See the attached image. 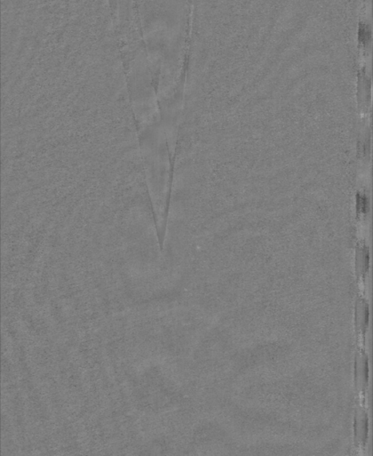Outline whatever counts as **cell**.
<instances>
[{
	"label": "cell",
	"instance_id": "6da1fadb",
	"mask_svg": "<svg viewBox=\"0 0 373 456\" xmlns=\"http://www.w3.org/2000/svg\"><path fill=\"white\" fill-rule=\"evenodd\" d=\"M369 384V358L362 348H357L354 356V385L356 392L364 396Z\"/></svg>",
	"mask_w": 373,
	"mask_h": 456
},
{
	"label": "cell",
	"instance_id": "7a4b0ae2",
	"mask_svg": "<svg viewBox=\"0 0 373 456\" xmlns=\"http://www.w3.org/2000/svg\"><path fill=\"white\" fill-rule=\"evenodd\" d=\"M368 413L363 406H357L353 419V443L356 448H364L368 439Z\"/></svg>",
	"mask_w": 373,
	"mask_h": 456
},
{
	"label": "cell",
	"instance_id": "3957f363",
	"mask_svg": "<svg viewBox=\"0 0 373 456\" xmlns=\"http://www.w3.org/2000/svg\"><path fill=\"white\" fill-rule=\"evenodd\" d=\"M369 308L366 299L358 295L354 307V327L358 340L364 342L366 332L369 327Z\"/></svg>",
	"mask_w": 373,
	"mask_h": 456
},
{
	"label": "cell",
	"instance_id": "277c9868",
	"mask_svg": "<svg viewBox=\"0 0 373 456\" xmlns=\"http://www.w3.org/2000/svg\"><path fill=\"white\" fill-rule=\"evenodd\" d=\"M359 40L361 43H367L370 40V31L365 25L361 26L359 30Z\"/></svg>",
	"mask_w": 373,
	"mask_h": 456
}]
</instances>
